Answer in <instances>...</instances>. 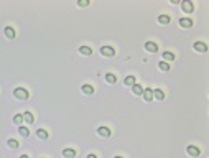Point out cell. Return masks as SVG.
<instances>
[{
    "instance_id": "27",
    "label": "cell",
    "mask_w": 209,
    "mask_h": 158,
    "mask_svg": "<svg viewBox=\"0 0 209 158\" xmlns=\"http://www.w3.org/2000/svg\"><path fill=\"white\" fill-rule=\"evenodd\" d=\"M87 158H97V157H96V155H92V153H91V155H87Z\"/></svg>"
},
{
    "instance_id": "24",
    "label": "cell",
    "mask_w": 209,
    "mask_h": 158,
    "mask_svg": "<svg viewBox=\"0 0 209 158\" xmlns=\"http://www.w3.org/2000/svg\"><path fill=\"white\" fill-rule=\"evenodd\" d=\"M158 68L161 71H170V64H168V63H165V61H160L158 63Z\"/></svg>"
},
{
    "instance_id": "16",
    "label": "cell",
    "mask_w": 209,
    "mask_h": 158,
    "mask_svg": "<svg viewBox=\"0 0 209 158\" xmlns=\"http://www.w3.org/2000/svg\"><path fill=\"white\" fill-rule=\"evenodd\" d=\"M79 53L82 54V56H91V54H92V50L89 48V46H81V48H79Z\"/></svg>"
},
{
    "instance_id": "28",
    "label": "cell",
    "mask_w": 209,
    "mask_h": 158,
    "mask_svg": "<svg viewBox=\"0 0 209 158\" xmlns=\"http://www.w3.org/2000/svg\"><path fill=\"white\" fill-rule=\"evenodd\" d=\"M20 158H28V155H21V157Z\"/></svg>"
},
{
    "instance_id": "3",
    "label": "cell",
    "mask_w": 209,
    "mask_h": 158,
    "mask_svg": "<svg viewBox=\"0 0 209 158\" xmlns=\"http://www.w3.org/2000/svg\"><path fill=\"white\" fill-rule=\"evenodd\" d=\"M181 9H183L184 13H193L194 5H193V2H189V0H184L183 4H181Z\"/></svg>"
},
{
    "instance_id": "19",
    "label": "cell",
    "mask_w": 209,
    "mask_h": 158,
    "mask_svg": "<svg viewBox=\"0 0 209 158\" xmlns=\"http://www.w3.org/2000/svg\"><path fill=\"white\" fill-rule=\"evenodd\" d=\"M23 120H25L26 124H33V122H35L33 114H31V112H25V114H23Z\"/></svg>"
},
{
    "instance_id": "20",
    "label": "cell",
    "mask_w": 209,
    "mask_h": 158,
    "mask_svg": "<svg viewBox=\"0 0 209 158\" xmlns=\"http://www.w3.org/2000/svg\"><path fill=\"white\" fill-rule=\"evenodd\" d=\"M18 133H20L21 137H28L30 135V130L26 127H18Z\"/></svg>"
},
{
    "instance_id": "25",
    "label": "cell",
    "mask_w": 209,
    "mask_h": 158,
    "mask_svg": "<svg viewBox=\"0 0 209 158\" xmlns=\"http://www.w3.org/2000/svg\"><path fill=\"white\" fill-rule=\"evenodd\" d=\"M7 145H9L10 148H18V147H20V145H18V142H17V140H13V138H10V140L7 142Z\"/></svg>"
},
{
    "instance_id": "17",
    "label": "cell",
    "mask_w": 209,
    "mask_h": 158,
    "mask_svg": "<svg viewBox=\"0 0 209 158\" xmlns=\"http://www.w3.org/2000/svg\"><path fill=\"white\" fill-rule=\"evenodd\" d=\"M105 81L109 84H115L117 83V78H115V74H112V73H107V74H105Z\"/></svg>"
},
{
    "instance_id": "2",
    "label": "cell",
    "mask_w": 209,
    "mask_h": 158,
    "mask_svg": "<svg viewBox=\"0 0 209 158\" xmlns=\"http://www.w3.org/2000/svg\"><path fill=\"white\" fill-rule=\"evenodd\" d=\"M100 54L105 56V58H112L114 54H115V50H114L112 46H102L100 48Z\"/></svg>"
},
{
    "instance_id": "13",
    "label": "cell",
    "mask_w": 209,
    "mask_h": 158,
    "mask_svg": "<svg viewBox=\"0 0 209 158\" xmlns=\"http://www.w3.org/2000/svg\"><path fill=\"white\" fill-rule=\"evenodd\" d=\"M170 21H171V18H170V15H160L158 17V23H161V25H168V23H170Z\"/></svg>"
},
{
    "instance_id": "15",
    "label": "cell",
    "mask_w": 209,
    "mask_h": 158,
    "mask_svg": "<svg viewBox=\"0 0 209 158\" xmlns=\"http://www.w3.org/2000/svg\"><path fill=\"white\" fill-rule=\"evenodd\" d=\"M153 97L156 100H163L165 99V92L161 91V89H156V91H153Z\"/></svg>"
},
{
    "instance_id": "23",
    "label": "cell",
    "mask_w": 209,
    "mask_h": 158,
    "mask_svg": "<svg viewBox=\"0 0 209 158\" xmlns=\"http://www.w3.org/2000/svg\"><path fill=\"white\" fill-rule=\"evenodd\" d=\"M163 59H165V63H166V61H173V59H175V54L170 53V51H166V53H163Z\"/></svg>"
},
{
    "instance_id": "21",
    "label": "cell",
    "mask_w": 209,
    "mask_h": 158,
    "mask_svg": "<svg viewBox=\"0 0 209 158\" xmlns=\"http://www.w3.org/2000/svg\"><path fill=\"white\" fill-rule=\"evenodd\" d=\"M124 84H125V86H134V84H135V78H134V76H127L125 81H124Z\"/></svg>"
},
{
    "instance_id": "1",
    "label": "cell",
    "mask_w": 209,
    "mask_h": 158,
    "mask_svg": "<svg viewBox=\"0 0 209 158\" xmlns=\"http://www.w3.org/2000/svg\"><path fill=\"white\" fill-rule=\"evenodd\" d=\"M13 96L17 97V99H20V100H26L30 97V94H28V91H26L25 88H17L15 91H13Z\"/></svg>"
},
{
    "instance_id": "9",
    "label": "cell",
    "mask_w": 209,
    "mask_h": 158,
    "mask_svg": "<svg viewBox=\"0 0 209 158\" xmlns=\"http://www.w3.org/2000/svg\"><path fill=\"white\" fill-rule=\"evenodd\" d=\"M4 33H5V36L9 38V40H13V38H15V30H13L12 26H5Z\"/></svg>"
},
{
    "instance_id": "7",
    "label": "cell",
    "mask_w": 209,
    "mask_h": 158,
    "mask_svg": "<svg viewBox=\"0 0 209 158\" xmlns=\"http://www.w3.org/2000/svg\"><path fill=\"white\" fill-rule=\"evenodd\" d=\"M142 96H143V99L146 100V102H150L151 99H153V89H150V88H146V89H143V92H142Z\"/></svg>"
},
{
    "instance_id": "8",
    "label": "cell",
    "mask_w": 209,
    "mask_h": 158,
    "mask_svg": "<svg viewBox=\"0 0 209 158\" xmlns=\"http://www.w3.org/2000/svg\"><path fill=\"white\" fill-rule=\"evenodd\" d=\"M180 26H183V28H191L193 26V20L191 18H180Z\"/></svg>"
},
{
    "instance_id": "5",
    "label": "cell",
    "mask_w": 209,
    "mask_h": 158,
    "mask_svg": "<svg viewBox=\"0 0 209 158\" xmlns=\"http://www.w3.org/2000/svg\"><path fill=\"white\" fill-rule=\"evenodd\" d=\"M186 153L191 155V157H199L201 150L198 148V147H194V145H188V147H186Z\"/></svg>"
},
{
    "instance_id": "29",
    "label": "cell",
    "mask_w": 209,
    "mask_h": 158,
    "mask_svg": "<svg viewBox=\"0 0 209 158\" xmlns=\"http://www.w3.org/2000/svg\"><path fill=\"white\" fill-rule=\"evenodd\" d=\"M114 158H122V157H114Z\"/></svg>"
},
{
    "instance_id": "4",
    "label": "cell",
    "mask_w": 209,
    "mask_h": 158,
    "mask_svg": "<svg viewBox=\"0 0 209 158\" xmlns=\"http://www.w3.org/2000/svg\"><path fill=\"white\" fill-rule=\"evenodd\" d=\"M193 48H194V51H198V53H206V51H208V45L203 43V41H196L193 45Z\"/></svg>"
},
{
    "instance_id": "6",
    "label": "cell",
    "mask_w": 209,
    "mask_h": 158,
    "mask_svg": "<svg viewBox=\"0 0 209 158\" xmlns=\"http://www.w3.org/2000/svg\"><path fill=\"white\" fill-rule=\"evenodd\" d=\"M145 50L148 51V53H156L158 51V45L155 41H146L145 43Z\"/></svg>"
},
{
    "instance_id": "10",
    "label": "cell",
    "mask_w": 209,
    "mask_h": 158,
    "mask_svg": "<svg viewBox=\"0 0 209 158\" xmlns=\"http://www.w3.org/2000/svg\"><path fill=\"white\" fill-rule=\"evenodd\" d=\"M97 133H99L100 137H110V130L107 129V127H99V129H97Z\"/></svg>"
},
{
    "instance_id": "11",
    "label": "cell",
    "mask_w": 209,
    "mask_h": 158,
    "mask_svg": "<svg viewBox=\"0 0 209 158\" xmlns=\"http://www.w3.org/2000/svg\"><path fill=\"white\" fill-rule=\"evenodd\" d=\"M63 157H64V158H74V157H76V150H73V148H64V150H63Z\"/></svg>"
},
{
    "instance_id": "26",
    "label": "cell",
    "mask_w": 209,
    "mask_h": 158,
    "mask_svg": "<svg viewBox=\"0 0 209 158\" xmlns=\"http://www.w3.org/2000/svg\"><path fill=\"white\" fill-rule=\"evenodd\" d=\"M89 5V2L87 0H82V2H77V7H87Z\"/></svg>"
},
{
    "instance_id": "14",
    "label": "cell",
    "mask_w": 209,
    "mask_h": 158,
    "mask_svg": "<svg viewBox=\"0 0 209 158\" xmlns=\"http://www.w3.org/2000/svg\"><path fill=\"white\" fill-rule=\"evenodd\" d=\"M36 137L40 138V140H46V138H48V132H46L45 129H38L36 130Z\"/></svg>"
},
{
    "instance_id": "12",
    "label": "cell",
    "mask_w": 209,
    "mask_h": 158,
    "mask_svg": "<svg viewBox=\"0 0 209 158\" xmlns=\"http://www.w3.org/2000/svg\"><path fill=\"white\" fill-rule=\"evenodd\" d=\"M81 91H82L84 94H87V96H91V94H94V88H92L91 84H84L82 88H81Z\"/></svg>"
},
{
    "instance_id": "22",
    "label": "cell",
    "mask_w": 209,
    "mask_h": 158,
    "mask_svg": "<svg viewBox=\"0 0 209 158\" xmlns=\"http://www.w3.org/2000/svg\"><path fill=\"white\" fill-rule=\"evenodd\" d=\"M21 122H23V114H17V115L13 117V124L21 125Z\"/></svg>"
},
{
    "instance_id": "18",
    "label": "cell",
    "mask_w": 209,
    "mask_h": 158,
    "mask_svg": "<svg viewBox=\"0 0 209 158\" xmlns=\"http://www.w3.org/2000/svg\"><path fill=\"white\" fill-rule=\"evenodd\" d=\"M132 92H134L135 96H142L143 88H142V86H138V84H134V86H132Z\"/></svg>"
}]
</instances>
